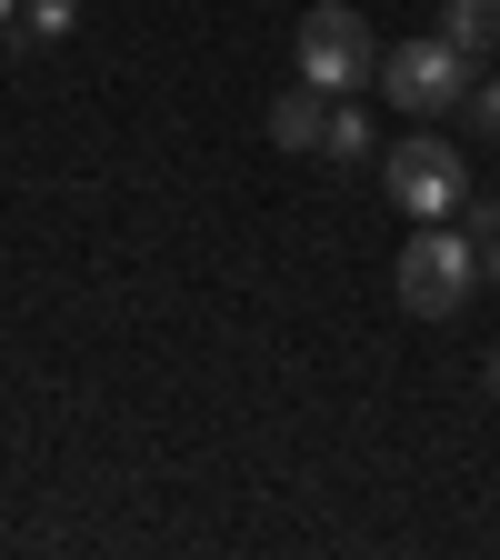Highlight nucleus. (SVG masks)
Here are the masks:
<instances>
[{
  "instance_id": "1",
  "label": "nucleus",
  "mask_w": 500,
  "mask_h": 560,
  "mask_svg": "<svg viewBox=\"0 0 500 560\" xmlns=\"http://www.w3.org/2000/svg\"><path fill=\"white\" fill-rule=\"evenodd\" d=\"M391 291H400V311H410V320L451 330V320L470 311V291H480V241H470V231H451V221H420V241H410V250H400V270H391Z\"/></svg>"
},
{
  "instance_id": "2",
  "label": "nucleus",
  "mask_w": 500,
  "mask_h": 560,
  "mask_svg": "<svg viewBox=\"0 0 500 560\" xmlns=\"http://www.w3.org/2000/svg\"><path fill=\"white\" fill-rule=\"evenodd\" d=\"M291 70L321 81L330 101H350L381 70V40H371V21L350 11V0H311V11H301V40H291Z\"/></svg>"
},
{
  "instance_id": "3",
  "label": "nucleus",
  "mask_w": 500,
  "mask_h": 560,
  "mask_svg": "<svg viewBox=\"0 0 500 560\" xmlns=\"http://www.w3.org/2000/svg\"><path fill=\"white\" fill-rule=\"evenodd\" d=\"M381 190L410 210V221H461V200H470V161L451 151L441 130H410L381 151Z\"/></svg>"
},
{
  "instance_id": "4",
  "label": "nucleus",
  "mask_w": 500,
  "mask_h": 560,
  "mask_svg": "<svg viewBox=\"0 0 500 560\" xmlns=\"http://www.w3.org/2000/svg\"><path fill=\"white\" fill-rule=\"evenodd\" d=\"M381 91H391L410 120H441V110H461V91H470V50L441 40V31H420V40H400V50H381Z\"/></svg>"
},
{
  "instance_id": "5",
  "label": "nucleus",
  "mask_w": 500,
  "mask_h": 560,
  "mask_svg": "<svg viewBox=\"0 0 500 560\" xmlns=\"http://www.w3.org/2000/svg\"><path fill=\"white\" fill-rule=\"evenodd\" d=\"M321 130H330V91L321 81H301V91L270 101V140H280V151H321Z\"/></svg>"
},
{
  "instance_id": "6",
  "label": "nucleus",
  "mask_w": 500,
  "mask_h": 560,
  "mask_svg": "<svg viewBox=\"0 0 500 560\" xmlns=\"http://www.w3.org/2000/svg\"><path fill=\"white\" fill-rule=\"evenodd\" d=\"M441 40H461L470 60H500V0H441Z\"/></svg>"
},
{
  "instance_id": "7",
  "label": "nucleus",
  "mask_w": 500,
  "mask_h": 560,
  "mask_svg": "<svg viewBox=\"0 0 500 560\" xmlns=\"http://www.w3.org/2000/svg\"><path fill=\"white\" fill-rule=\"evenodd\" d=\"M321 161H381V130H371V110H361V101H330Z\"/></svg>"
},
{
  "instance_id": "8",
  "label": "nucleus",
  "mask_w": 500,
  "mask_h": 560,
  "mask_svg": "<svg viewBox=\"0 0 500 560\" xmlns=\"http://www.w3.org/2000/svg\"><path fill=\"white\" fill-rule=\"evenodd\" d=\"M70 21H81V0H21V21H11V31L40 50V40H70Z\"/></svg>"
},
{
  "instance_id": "9",
  "label": "nucleus",
  "mask_w": 500,
  "mask_h": 560,
  "mask_svg": "<svg viewBox=\"0 0 500 560\" xmlns=\"http://www.w3.org/2000/svg\"><path fill=\"white\" fill-rule=\"evenodd\" d=\"M461 120L480 140H500V70H470V91H461Z\"/></svg>"
},
{
  "instance_id": "10",
  "label": "nucleus",
  "mask_w": 500,
  "mask_h": 560,
  "mask_svg": "<svg viewBox=\"0 0 500 560\" xmlns=\"http://www.w3.org/2000/svg\"><path fill=\"white\" fill-rule=\"evenodd\" d=\"M480 291H500V231L480 241Z\"/></svg>"
},
{
  "instance_id": "11",
  "label": "nucleus",
  "mask_w": 500,
  "mask_h": 560,
  "mask_svg": "<svg viewBox=\"0 0 500 560\" xmlns=\"http://www.w3.org/2000/svg\"><path fill=\"white\" fill-rule=\"evenodd\" d=\"M0 21H21V0H0Z\"/></svg>"
},
{
  "instance_id": "12",
  "label": "nucleus",
  "mask_w": 500,
  "mask_h": 560,
  "mask_svg": "<svg viewBox=\"0 0 500 560\" xmlns=\"http://www.w3.org/2000/svg\"><path fill=\"white\" fill-rule=\"evenodd\" d=\"M490 390H500V350H490Z\"/></svg>"
}]
</instances>
